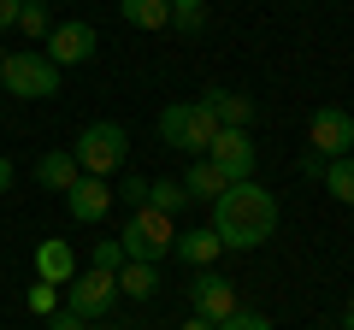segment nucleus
Segmentation results:
<instances>
[{
    "mask_svg": "<svg viewBox=\"0 0 354 330\" xmlns=\"http://www.w3.org/2000/svg\"><path fill=\"white\" fill-rule=\"evenodd\" d=\"M113 201H118V195L106 189V177H77L71 189H65V206H71L77 224H101V218L113 213Z\"/></svg>",
    "mask_w": 354,
    "mask_h": 330,
    "instance_id": "9b49d317",
    "label": "nucleus"
},
{
    "mask_svg": "<svg viewBox=\"0 0 354 330\" xmlns=\"http://www.w3.org/2000/svg\"><path fill=\"white\" fill-rule=\"evenodd\" d=\"M118 295H130V301H153V295H160V266L124 260V266H118Z\"/></svg>",
    "mask_w": 354,
    "mask_h": 330,
    "instance_id": "f3484780",
    "label": "nucleus"
},
{
    "mask_svg": "<svg viewBox=\"0 0 354 330\" xmlns=\"http://www.w3.org/2000/svg\"><path fill=\"white\" fill-rule=\"evenodd\" d=\"M177 242V224L165 213H153V206H136L130 213V224L118 230V248H124V260H142V266H160L165 254H171Z\"/></svg>",
    "mask_w": 354,
    "mask_h": 330,
    "instance_id": "39448f33",
    "label": "nucleus"
},
{
    "mask_svg": "<svg viewBox=\"0 0 354 330\" xmlns=\"http://www.w3.org/2000/svg\"><path fill=\"white\" fill-rule=\"evenodd\" d=\"M71 159L83 165V177H113L118 165L130 159V130L113 124V118H101V124H83V136H77Z\"/></svg>",
    "mask_w": 354,
    "mask_h": 330,
    "instance_id": "7ed1b4c3",
    "label": "nucleus"
},
{
    "mask_svg": "<svg viewBox=\"0 0 354 330\" xmlns=\"http://www.w3.org/2000/svg\"><path fill=\"white\" fill-rule=\"evenodd\" d=\"M213 330H272V318H266V313H242V307H236V313H230L225 324H213Z\"/></svg>",
    "mask_w": 354,
    "mask_h": 330,
    "instance_id": "b1692460",
    "label": "nucleus"
},
{
    "mask_svg": "<svg viewBox=\"0 0 354 330\" xmlns=\"http://www.w3.org/2000/svg\"><path fill=\"white\" fill-rule=\"evenodd\" d=\"M142 206H153V213H183V206H189V189H183V183H171V177H148V201Z\"/></svg>",
    "mask_w": 354,
    "mask_h": 330,
    "instance_id": "6ab92c4d",
    "label": "nucleus"
},
{
    "mask_svg": "<svg viewBox=\"0 0 354 330\" xmlns=\"http://www.w3.org/2000/svg\"><path fill=\"white\" fill-rule=\"evenodd\" d=\"M207 159L225 171V183H248L254 177V142H248V130H218L213 136V148H207Z\"/></svg>",
    "mask_w": 354,
    "mask_h": 330,
    "instance_id": "9d476101",
    "label": "nucleus"
},
{
    "mask_svg": "<svg viewBox=\"0 0 354 330\" xmlns=\"http://www.w3.org/2000/svg\"><path fill=\"white\" fill-rule=\"evenodd\" d=\"M118 12H124L130 30H165L171 24V6L165 0H118Z\"/></svg>",
    "mask_w": 354,
    "mask_h": 330,
    "instance_id": "a211bd4d",
    "label": "nucleus"
},
{
    "mask_svg": "<svg viewBox=\"0 0 354 330\" xmlns=\"http://www.w3.org/2000/svg\"><path fill=\"white\" fill-rule=\"evenodd\" d=\"M213 136H218V118L207 113L201 101H171L160 113V142L177 148V153H195V159H201V153L213 148Z\"/></svg>",
    "mask_w": 354,
    "mask_h": 330,
    "instance_id": "20e7f679",
    "label": "nucleus"
},
{
    "mask_svg": "<svg viewBox=\"0 0 354 330\" xmlns=\"http://www.w3.org/2000/svg\"><path fill=\"white\" fill-rule=\"evenodd\" d=\"M65 307H71L83 324L88 318H106L118 307V278L113 271H77V278L65 283Z\"/></svg>",
    "mask_w": 354,
    "mask_h": 330,
    "instance_id": "423d86ee",
    "label": "nucleus"
},
{
    "mask_svg": "<svg viewBox=\"0 0 354 330\" xmlns=\"http://www.w3.org/2000/svg\"><path fill=\"white\" fill-rule=\"evenodd\" d=\"M183 189H189V201H218V195H225L230 183H225V171H218V165L201 153V159H195L189 171H183Z\"/></svg>",
    "mask_w": 354,
    "mask_h": 330,
    "instance_id": "dca6fc26",
    "label": "nucleus"
},
{
    "mask_svg": "<svg viewBox=\"0 0 354 330\" xmlns=\"http://www.w3.org/2000/svg\"><path fill=\"white\" fill-rule=\"evenodd\" d=\"M0 59H6V41H0Z\"/></svg>",
    "mask_w": 354,
    "mask_h": 330,
    "instance_id": "473e14b6",
    "label": "nucleus"
},
{
    "mask_svg": "<svg viewBox=\"0 0 354 330\" xmlns=\"http://www.w3.org/2000/svg\"><path fill=\"white\" fill-rule=\"evenodd\" d=\"M183 330H213V324H207V318H195V313H189V318H183Z\"/></svg>",
    "mask_w": 354,
    "mask_h": 330,
    "instance_id": "7c9ffc66",
    "label": "nucleus"
},
{
    "mask_svg": "<svg viewBox=\"0 0 354 330\" xmlns=\"http://www.w3.org/2000/svg\"><path fill=\"white\" fill-rule=\"evenodd\" d=\"M325 165H330V159H319V153L307 148V159H301V177H325Z\"/></svg>",
    "mask_w": 354,
    "mask_h": 330,
    "instance_id": "bb28decb",
    "label": "nucleus"
},
{
    "mask_svg": "<svg viewBox=\"0 0 354 330\" xmlns=\"http://www.w3.org/2000/svg\"><path fill=\"white\" fill-rule=\"evenodd\" d=\"M12 189V159H6V153H0V195Z\"/></svg>",
    "mask_w": 354,
    "mask_h": 330,
    "instance_id": "c756f323",
    "label": "nucleus"
},
{
    "mask_svg": "<svg viewBox=\"0 0 354 330\" xmlns=\"http://www.w3.org/2000/svg\"><path fill=\"white\" fill-rule=\"evenodd\" d=\"M171 254L183 260V266H195V271H213V260L225 254V248H218L213 224H207V230H177V242H171Z\"/></svg>",
    "mask_w": 354,
    "mask_h": 330,
    "instance_id": "ddd939ff",
    "label": "nucleus"
},
{
    "mask_svg": "<svg viewBox=\"0 0 354 330\" xmlns=\"http://www.w3.org/2000/svg\"><path fill=\"white\" fill-rule=\"evenodd\" d=\"M189 307H195V318H207V324H225L242 301H236V283H230V278H218V271H195Z\"/></svg>",
    "mask_w": 354,
    "mask_h": 330,
    "instance_id": "1a4fd4ad",
    "label": "nucleus"
},
{
    "mask_svg": "<svg viewBox=\"0 0 354 330\" xmlns=\"http://www.w3.org/2000/svg\"><path fill=\"white\" fill-rule=\"evenodd\" d=\"M0 101H6V95H0Z\"/></svg>",
    "mask_w": 354,
    "mask_h": 330,
    "instance_id": "72a5a7b5",
    "label": "nucleus"
},
{
    "mask_svg": "<svg viewBox=\"0 0 354 330\" xmlns=\"http://www.w3.org/2000/svg\"><path fill=\"white\" fill-rule=\"evenodd\" d=\"M18 30H24L30 41H48V30H53L48 0H24V6H18Z\"/></svg>",
    "mask_w": 354,
    "mask_h": 330,
    "instance_id": "412c9836",
    "label": "nucleus"
},
{
    "mask_svg": "<svg viewBox=\"0 0 354 330\" xmlns=\"http://www.w3.org/2000/svg\"><path fill=\"white\" fill-rule=\"evenodd\" d=\"M95 48H101V36H95V24H83V18H71V24H53L48 41H41V53H48L53 65H88L95 59Z\"/></svg>",
    "mask_w": 354,
    "mask_h": 330,
    "instance_id": "6e6552de",
    "label": "nucleus"
},
{
    "mask_svg": "<svg viewBox=\"0 0 354 330\" xmlns=\"http://www.w3.org/2000/svg\"><path fill=\"white\" fill-rule=\"evenodd\" d=\"M201 106L218 118V130H248L254 124V101H248V95H236V89H207Z\"/></svg>",
    "mask_w": 354,
    "mask_h": 330,
    "instance_id": "f8f14e48",
    "label": "nucleus"
},
{
    "mask_svg": "<svg viewBox=\"0 0 354 330\" xmlns=\"http://www.w3.org/2000/svg\"><path fill=\"white\" fill-rule=\"evenodd\" d=\"M330 189V201H342V206H354V153L348 159H330L325 165V177H319Z\"/></svg>",
    "mask_w": 354,
    "mask_h": 330,
    "instance_id": "aec40b11",
    "label": "nucleus"
},
{
    "mask_svg": "<svg viewBox=\"0 0 354 330\" xmlns=\"http://www.w3.org/2000/svg\"><path fill=\"white\" fill-rule=\"evenodd\" d=\"M77 278V260H71V248H65L59 236H48L36 248V283H53V289H59V283H71Z\"/></svg>",
    "mask_w": 354,
    "mask_h": 330,
    "instance_id": "4468645a",
    "label": "nucleus"
},
{
    "mask_svg": "<svg viewBox=\"0 0 354 330\" xmlns=\"http://www.w3.org/2000/svg\"><path fill=\"white\" fill-rule=\"evenodd\" d=\"M118 266H124V248H118V236H101V242H95V271H113V278H118Z\"/></svg>",
    "mask_w": 354,
    "mask_h": 330,
    "instance_id": "5701e85b",
    "label": "nucleus"
},
{
    "mask_svg": "<svg viewBox=\"0 0 354 330\" xmlns=\"http://www.w3.org/2000/svg\"><path fill=\"white\" fill-rule=\"evenodd\" d=\"M18 6H24V0H0V30H6V24H18Z\"/></svg>",
    "mask_w": 354,
    "mask_h": 330,
    "instance_id": "c85d7f7f",
    "label": "nucleus"
},
{
    "mask_svg": "<svg viewBox=\"0 0 354 330\" xmlns=\"http://www.w3.org/2000/svg\"><path fill=\"white\" fill-rule=\"evenodd\" d=\"M171 6V24L177 30H201L207 24V0H165Z\"/></svg>",
    "mask_w": 354,
    "mask_h": 330,
    "instance_id": "4be33fe9",
    "label": "nucleus"
},
{
    "mask_svg": "<svg viewBox=\"0 0 354 330\" xmlns=\"http://www.w3.org/2000/svg\"><path fill=\"white\" fill-rule=\"evenodd\" d=\"M77 177H83V165L71 159V148H53V153H41V159H36V183H41V189H59L65 195Z\"/></svg>",
    "mask_w": 354,
    "mask_h": 330,
    "instance_id": "2eb2a0df",
    "label": "nucleus"
},
{
    "mask_svg": "<svg viewBox=\"0 0 354 330\" xmlns=\"http://www.w3.org/2000/svg\"><path fill=\"white\" fill-rule=\"evenodd\" d=\"M53 330H83V318H77L71 307H65V313H53Z\"/></svg>",
    "mask_w": 354,
    "mask_h": 330,
    "instance_id": "cd10ccee",
    "label": "nucleus"
},
{
    "mask_svg": "<svg viewBox=\"0 0 354 330\" xmlns=\"http://www.w3.org/2000/svg\"><path fill=\"white\" fill-rule=\"evenodd\" d=\"M0 95H18V101H48L59 95V65L41 48H18L0 59Z\"/></svg>",
    "mask_w": 354,
    "mask_h": 330,
    "instance_id": "f03ea898",
    "label": "nucleus"
},
{
    "mask_svg": "<svg viewBox=\"0 0 354 330\" xmlns=\"http://www.w3.org/2000/svg\"><path fill=\"white\" fill-rule=\"evenodd\" d=\"M342 330H354V295H348V313H342Z\"/></svg>",
    "mask_w": 354,
    "mask_h": 330,
    "instance_id": "2f4dec72",
    "label": "nucleus"
},
{
    "mask_svg": "<svg viewBox=\"0 0 354 330\" xmlns=\"http://www.w3.org/2000/svg\"><path fill=\"white\" fill-rule=\"evenodd\" d=\"M272 230H278V195L260 189L254 177L248 183H230V189L213 201V236H218V248L248 254V248H260Z\"/></svg>",
    "mask_w": 354,
    "mask_h": 330,
    "instance_id": "f257e3e1",
    "label": "nucleus"
},
{
    "mask_svg": "<svg viewBox=\"0 0 354 330\" xmlns=\"http://www.w3.org/2000/svg\"><path fill=\"white\" fill-rule=\"evenodd\" d=\"M307 148H313L319 159H348V153H354V113H342V106H319L313 124H307Z\"/></svg>",
    "mask_w": 354,
    "mask_h": 330,
    "instance_id": "0eeeda50",
    "label": "nucleus"
},
{
    "mask_svg": "<svg viewBox=\"0 0 354 330\" xmlns=\"http://www.w3.org/2000/svg\"><path fill=\"white\" fill-rule=\"evenodd\" d=\"M30 313H53V301H59V289H53V283H30Z\"/></svg>",
    "mask_w": 354,
    "mask_h": 330,
    "instance_id": "393cba45",
    "label": "nucleus"
},
{
    "mask_svg": "<svg viewBox=\"0 0 354 330\" xmlns=\"http://www.w3.org/2000/svg\"><path fill=\"white\" fill-rule=\"evenodd\" d=\"M113 195H124L130 206H142V201H148V177H124V183H118Z\"/></svg>",
    "mask_w": 354,
    "mask_h": 330,
    "instance_id": "a878e982",
    "label": "nucleus"
}]
</instances>
